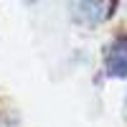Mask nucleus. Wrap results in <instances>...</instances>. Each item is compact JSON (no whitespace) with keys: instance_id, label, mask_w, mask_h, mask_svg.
<instances>
[{"instance_id":"f257e3e1","label":"nucleus","mask_w":127,"mask_h":127,"mask_svg":"<svg viewBox=\"0 0 127 127\" xmlns=\"http://www.w3.org/2000/svg\"><path fill=\"white\" fill-rule=\"evenodd\" d=\"M107 69L112 76H127V38H117L107 54Z\"/></svg>"}]
</instances>
